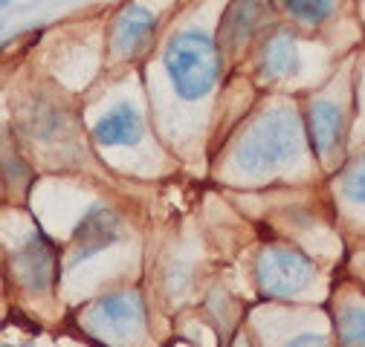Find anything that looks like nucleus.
<instances>
[{"label": "nucleus", "mask_w": 365, "mask_h": 347, "mask_svg": "<svg viewBox=\"0 0 365 347\" xmlns=\"http://www.w3.org/2000/svg\"><path fill=\"white\" fill-rule=\"evenodd\" d=\"M302 122L296 110L290 107H276L264 113L255 127L241 139L235 165L247 174H264L269 168L287 165L302 156Z\"/></svg>", "instance_id": "nucleus-1"}, {"label": "nucleus", "mask_w": 365, "mask_h": 347, "mask_svg": "<svg viewBox=\"0 0 365 347\" xmlns=\"http://www.w3.org/2000/svg\"><path fill=\"white\" fill-rule=\"evenodd\" d=\"M165 73L180 99L195 102L209 96L220 75L215 41L200 29L177 32L165 47Z\"/></svg>", "instance_id": "nucleus-2"}, {"label": "nucleus", "mask_w": 365, "mask_h": 347, "mask_svg": "<svg viewBox=\"0 0 365 347\" xmlns=\"http://www.w3.org/2000/svg\"><path fill=\"white\" fill-rule=\"evenodd\" d=\"M313 264L296 249L269 246L258 257V287L267 295H296L313 281Z\"/></svg>", "instance_id": "nucleus-3"}, {"label": "nucleus", "mask_w": 365, "mask_h": 347, "mask_svg": "<svg viewBox=\"0 0 365 347\" xmlns=\"http://www.w3.org/2000/svg\"><path fill=\"white\" fill-rule=\"evenodd\" d=\"M119 237V217L108 208V205H93L90 208L76 232H73V255H70V264H78V260L96 255L102 249H108L113 240Z\"/></svg>", "instance_id": "nucleus-4"}, {"label": "nucleus", "mask_w": 365, "mask_h": 347, "mask_svg": "<svg viewBox=\"0 0 365 347\" xmlns=\"http://www.w3.org/2000/svg\"><path fill=\"white\" fill-rule=\"evenodd\" d=\"M154 29H157V15L148 6L128 4L113 21V32H110L113 53L119 58H133L136 53H143Z\"/></svg>", "instance_id": "nucleus-5"}, {"label": "nucleus", "mask_w": 365, "mask_h": 347, "mask_svg": "<svg viewBox=\"0 0 365 347\" xmlns=\"http://www.w3.org/2000/svg\"><path fill=\"white\" fill-rule=\"evenodd\" d=\"M90 321L96 327H108L113 333H133L143 330L145 324V310H143V298L136 292H113L102 301H96Z\"/></svg>", "instance_id": "nucleus-6"}, {"label": "nucleus", "mask_w": 365, "mask_h": 347, "mask_svg": "<svg viewBox=\"0 0 365 347\" xmlns=\"http://www.w3.org/2000/svg\"><path fill=\"white\" fill-rule=\"evenodd\" d=\"M302 67L299 58V43L296 35L287 29H276L261 47V61L258 70L264 78H293Z\"/></svg>", "instance_id": "nucleus-7"}, {"label": "nucleus", "mask_w": 365, "mask_h": 347, "mask_svg": "<svg viewBox=\"0 0 365 347\" xmlns=\"http://www.w3.org/2000/svg\"><path fill=\"white\" fill-rule=\"evenodd\" d=\"M143 116L133 105L110 107L93 127V137L99 145H136L143 139Z\"/></svg>", "instance_id": "nucleus-8"}, {"label": "nucleus", "mask_w": 365, "mask_h": 347, "mask_svg": "<svg viewBox=\"0 0 365 347\" xmlns=\"http://www.w3.org/2000/svg\"><path fill=\"white\" fill-rule=\"evenodd\" d=\"M342 137H345V116H342L339 105L316 102L310 107V139H313L316 154L328 159L331 154H336L342 148Z\"/></svg>", "instance_id": "nucleus-9"}, {"label": "nucleus", "mask_w": 365, "mask_h": 347, "mask_svg": "<svg viewBox=\"0 0 365 347\" xmlns=\"http://www.w3.org/2000/svg\"><path fill=\"white\" fill-rule=\"evenodd\" d=\"M15 272L24 281L26 289H47L53 281V249L47 246V240H32L26 243L18 255H15Z\"/></svg>", "instance_id": "nucleus-10"}, {"label": "nucleus", "mask_w": 365, "mask_h": 347, "mask_svg": "<svg viewBox=\"0 0 365 347\" xmlns=\"http://www.w3.org/2000/svg\"><path fill=\"white\" fill-rule=\"evenodd\" d=\"M267 12V0H235L230 12L220 21V41L226 47H238V43L261 23Z\"/></svg>", "instance_id": "nucleus-11"}, {"label": "nucleus", "mask_w": 365, "mask_h": 347, "mask_svg": "<svg viewBox=\"0 0 365 347\" xmlns=\"http://www.w3.org/2000/svg\"><path fill=\"white\" fill-rule=\"evenodd\" d=\"M336 327L342 347H365V307H342Z\"/></svg>", "instance_id": "nucleus-12"}, {"label": "nucleus", "mask_w": 365, "mask_h": 347, "mask_svg": "<svg viewBox=\"0 0 365 347\" xmlns=\"http://www.w3.org/2000/svg\"><path fill=\"white\" fill-rule=\"evenodd\" d=\"M284 9H287L296 21L307 23V26H319L322 21L331 18L334 0H284Z\"/></svg>", "instance_id": "nucleus-13"}, {"label": "nucleus", "mask_w": 365, "mask_h": 347, "mask_svg": "<svg viewBox=\"0 0 365 347\" xmlns=\"http://www.w3.org/2000/svg\"><path fill=\"white\" fill-rule=\"evenodd\" d=\"M342 191H345L351 200L365 203V156H359V159L351 165V171L342 177Z\"/></svg>", "instance_id": "nucleus-14"}, {"label": "nucleus", "mask_w": 365, "mask_h": 347, "mask_svg": "<svg viewBox=\"0 0 365 347\" xmlns=\"http://www.w3.org/2000/svg\"><path fill=\"white\" fill-rule=\"evenodd\" d=\"M328 341H325V336L322 333H299V336H293L284 347H325Z\"/></svg>", "instance_id": "nucleus-15"}, {"label": "nucleus", "mask_w": 365, "mask_h": 347, "mask_svg": "<svg viewBox=\"0 0 365 347\" xmlns=\"http://www.w3.org/2000/svg\"><path fill=\"white\" fill-rule=\"evenodd\" d=\"M235 347H250V344H247V341H238V344H235Z\"/></svg>", "instance_id": "nucleus-16"}]
</instances>
